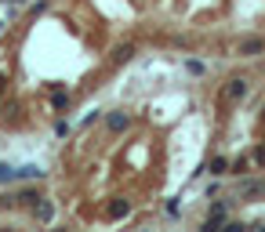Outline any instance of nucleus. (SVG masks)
Returning <instances> with one entry per match:
<instances>
[{"instance_id":"nucleus-16","label":"nucleus","mask_w":265,"mask_h":232,"mask_svg":"<svg viewBox=\"0 0 265 232\" xmlns=\"http://www.w3.org/2000/svg\"><path fill=\"white\" fill-rule=\"evenodd\" d=\"M55 134H58V138H62V134H69V124H65V120H58V124H55Z\"/></svg>"},{"instance_id":"nucleus-15","label":"nucleus","mask_w":265,"mask_h":232,"mask_svg":"<svg viewBox=\"0 0 265 232\" xmlns=\"http://www.w3.org/2000/svg\"><path fill=\"white\" fill-rule=\"evenodd\" d=\"M254 164H258V167H265V145H258V149H254Z\"/></svg>"},{"instance_id":"nucleus-2","label":"nucleus","mask_w":265,"mask_h":232,"mask_svg":"<svg viewBox=\"0 0 265 232\" xmlns=\"http://www.w3.org/2000/svg\"><path fill=\"white\" fill-rule=\"evenodd\" d=\"M222 98H225V102H244V98H247V80H244V76H233V80L225 84Z\"/></svg>"},{"instance_id":"nucleus-11","label":"nucleus","mask_w":265,"mask_h":232,"mask_svg":"<svg viewBox=\"0 0 265 232\" xmlns=\"http://www.w3.org/2000/svg\"><path fill=\"white\" fill-rule=\"evenodd\" d=\"M36 200H40V196H36V192H33V189H26V192H22V196H18V203H22V207H36Z\"/></svg>"},{"instance_id":"nucleus-17","label":"nucleus","mask_w":265,"mask_h":232,"mask_svg":"<svg viewBox=\"0 0 265 232\" xmlns=\"http://www.w3.org/2000/svg\"><path fill=\"white\" fill-rule=\"evenodd\" d=\"M4 91H8V76H4V73H0V95H4Z\"/></svg>"},{"instance_id":"nucleus-1","label":"nucleus","mask_w":265,"mask_h":232,"mask_svg":"<svg viewBox=\"0 0 265 232\" xmlns=\"http://www.w3.org/2000/svg\"><path fill=\"white\" fill-rule=\"evenodd\" d=\"M225 221H229V200H222V203H214V207L207 211V221H204V228H222Z\"/></svg>"},{"instance_id":"nucleus-7","label":"nucleus","mask_w":265,"mask_h":232,"mask_svg":"<svg viewBox=\"0 0 265 232\" xmlns=\"http://www.w3.org/2000/svg\"><path fill=\"white\" fill-rule=\"evenodd\" d=\"M33 214H36V221H44V225H48V221L55 218V203H51V200H36Z\"/></svg>"},{"instance_id":"nucleus-6","label":"nucleus","mask_w":265,"mask_h":232,"mask_svg":"<svg viewBox=\"0 0 265 232\" xmlns=\"http://www.w3.org/2000/svg\"><path fill=\"white\" fill-rule=\"evenodd\" d=\"M127 214H131V203H127V200H120V196L109 200V207H105V218H109V221H120V218H127Z\"/></svg>"},{"instance_id":"nucleus-10","label":"nucleus","mask_w":265,"mask_h":232,"mask_svg":"<svg viewBox=\"0 0 265 232\" xmlns=\"http://www.w3.org/2000/svg\"><path fill=\"white\" fill-rule=\"evenodd\" d=\"M51 105H55L58 112H62V109H69V91H58V95L51 98Z\"/></svg>"},{"instance_id":"nucleus-4","label":"nucleus","mask_w":265,"mask_h":232,"mask_svg":"<svg viewBox=\"0 0 265 232\" xmlns=\"http://www.w3.org/2000/svg\"><path fill=\"white\" fill-rule=\"evenodd\" d=\"M105 127H109L113 134H120V131H127V127H131V116H127L124 109H117V112H109V116H105Z\"/></svg>"},{"instance_id":"nucleus-13","label":"nucleus","mask_w":265,"mask_h":232,"mask_svg":"<svg viewBox=\"0 0 265 232\" xmlns=\"http://www.w3.org/2000/svg\"><path fill=\"white\" fill-rule=\"evenodd\" d=\"M0 181H15V167L11 164H0Z\"/></svg>"},{"instance_id":"nucleus-5","label":"nucleus","mask_w":265,"mask_h":232,"mask_svg":"<svg viewBox=\"0 0 265 232\" xmlns=\"http://www.w3.org/2000/svg\"><path fill=\"white\" fill-rule=\"evenodd\" d=\"M265 51V36H247V40H240V55L244 58H258Z\"/></svg>"},{"instance_id":"nucleus-8","label":"nucleus","mask_w":265,"mask_h":232,"mask_svg":"<svg viewBox=\"0 0 265 232\" xmlns=\"http://www.w3.org/2000/svg\"><path fill=\"white\" fill-rule=\"evenodd\" d=\"M131 55H135V48H131V44H120L117 51H113V62H117V65H120V62H131Z\"/></svg>"},{"instance_id":"nucleus-14","label":"nucleus","mask_w":265,"mask_h":232,"mask_svg":"<svg viewBox=\"0 0 265 232\" xmlns=\"http://www.w3.org/2000/svg\"><path fill=\"white\" fill-rule=\"evenodd\" d=\"M247 167H251V160H247V156H240V160L233 164V174H247Z\"/></svg>"},{"instance_id":"nucleus-9","label":"nucleus","mask_w":265,"mask_h":232,"mask_svg":"<svg viewBox=\"0 0 265 232\" xmlns=\"http://www.w3.org/2000/svg\"><path fill=\"white\" fill-rule=\"evenodd\" d=\"M15 178H44V171L33 167V164H26V167H15Z\"/></svg>"},{"instance_id":"nucleus-3","label":"nucleus","mask_w":265,"mask_h":232,"mask_svg":"<svg viewBox=\"0 0 265 232\" xmlns=\"http://www.w3.org/2000/svg\"><path fill=\"white\" fill-rule=\"evenodd\" d=\"M265 192V181H258V178H244L240 185H236V196L240 200H251V196H261Z\"/></svg>"},{"instance_id":"nucleus-12","label":"nucleus","mask_w":265,"mask_h":232,"mask_svg":"<svg viewBox=\"0 0 265 232\" xmlns=\"http://www.w3.org/2000/svg\"><path fill=\"white\" fill-rule=\"evenodd\" d=\"M225 167H229V160H225V156H214V160H211V174H225Z\"/></svg>"}]
</instances>
